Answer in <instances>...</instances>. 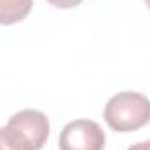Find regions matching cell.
Here are the masks:
<instances>
[{
  "label": "cell",
  "mask_w": 150,
  "mask_h": 150,
  "mask_svg": "<svg viewBox=\"0 0 150 150\" xmlns=\"http://www.w3.org/2000/svg\"><path fill=\"white\" fill-rule=\"evenodd\" d=\"M127 150H150V140H149V142H140V143H134V145H131Z\"/></svg>",
  "instance_id": "52a82bcc"
},
{
  "label": "cell",
  "mask_w": 150,
  "mask_h": 150,
  "mask_svg": "<svg viewBox=\"0 0 150 150\" xmlns=\"http://www.w3.org/2000/svg\"><path fill=\"white\" fill-rule=\"evenodd\" d=\"M145 4H147V5H149V9H150V0H145Z\"/></svg>",
  "instance_id": "ba28073f"
},
{
  "label": "cell",
  "mask_w": 150,
  "mask_h": 150,
  "mask_svg": "<svg viewBox=\"0 0 150 150\" xmlns=\"http://www.w3.org/2000/svg\"><path fill=\"white\" fill-rule=\"evenodd\" d=\"M103 117L117 133L138 131L150 122V100L134 91L117 93L107 101Z\"/></svg>",
  "instance_id": "6da1fadb"
},
{
  "label": "cell",
  "mask_w": 150,
  "mask_h": 150,
  "mask_svg": "<svg viewBox=\"0 0 150 150\" xmlns=\"http://www.w3.org/2000/svg\"><path fill=\"white\" fill-rule=\"evenodd\" d=\"M51 5L58 7V9H74L77 7L82 0H47Z\"/></svg>",
  "instance_id": "5b68a950"
},
{
  "label": "cell",
  "mask_w": 150,
  "mask_h": 150,
  "mask_svg": "<svg viewBox=\"0 0 150 150\" xmlns=\"http://www.w3.org/2000/svg\"><path fill=\"white\" fill-rule=\"evenodd\" d=\"M4 134L12 150H40L49 138V120L40 110L25 108L9 119Z\"/></svg>",
  "instance_id": "7a4b0ae2"
},
{
  "label": "cell",
  "mask_w": 150,
  "mask_h": 150,
  "mask_svg": "<svg viewBox=\"0 0 150 150\" xmlns=\"http://www.w3.org/2000/svg\"><path fill=\"white\" fill-rule=\"evenodd\" d=\"M105 133L98 122L77 119L68 122L59 134V150H103Z\"/></svg>",
  "instance_id": "3957f363"
},
{
  "label": "cell",
  "mask_w": 150,
  "mask_h": 150,
  "mask_svg": "<svg viewBox=\"0 0 150 150\" xmlns=\"http://www.w3.org/2000/svg\"><path fill=\"white\" fill-rule=\"evenodd\" d=\"M0 150H12V147L9 145V142L4 134V127H0Z\"/></svg>",
  "instance_id": "8992f818"
},
{
  "label": "cell",
  "mask_w": 150,
  "mask_h": 150,
  "mask_svg": "<svg viewBox=\"0 0 150 150\" xmlns=\"http://www.w3.org/2000/svg\"><path fill=\"white\" fill-rule=\"evenodd\" d=\"M33 7V0H0V25H16L23 21Z\"/></svg>",
  "instance_id": "277c9868"
}]
</instances>
